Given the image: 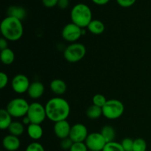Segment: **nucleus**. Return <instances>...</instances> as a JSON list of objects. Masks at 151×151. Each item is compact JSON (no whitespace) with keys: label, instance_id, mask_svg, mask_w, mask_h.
<instances>
[{"label":"nucleus","instance_id":"obj_37","mask_svg":"<svg viewBox=\"0 0 151 151\" xmlns=\"http://www.w3.org/2000/svg\"><path fill=\"white\" fill-rule=\"evenodd\" d=\"M22 123H23L24 125H27L28 126L29 124H31V122L29 118H28L27 116H25L23 118V119H22Z\"/></svg>","mask_w":151,"mask_h":151},{"label":"nucleus","instance_id":"obj_2","mask_svg":"<svg viewBox=\"0 0 151 151\" xmlns=\"http://www.w3.org/2000/svg\"><path fill=\"white\" fill-rule=\"evenodd\" d=\"M0 30L3 38L7 41H19L24 33L22 21L12 16H7L2 20L0 25Z\"/></svg>","mask_w":151,"mask_h":151},{"label":"nucleus","instance_id":"obj_22","mask_svg":"<svg viewBox=\"0 0 151 151\" xmlns=\"http://www.w3.org/2000/svg\"><path fill=\"white\" fill-rule=\"evenodd\" d=\"M100 134L103 135V137H104L105 140L107 143L114 141L116 133H115L114 128L112 126L106 125V126L103 127L101 131H100Z\"/></svg>","mask_w":151,"mask_h":151},{"label":"nucleus","instance_id":"obj_31","mask_svg":"<svg viewBox=\"0 0 151 151\" xmlns=\"http://www.w3.org/2000/svg\"><path fill=\"white\" fill-rule=\"evenodd\" d=\"M8 76L6 73L4 72H1L0 73V88L3 89L4 88H5L6 86L8 83Z\"/></svg>","mask_w":151,"mask_h":151},{"label":"nucleus","instance_id":"obj_11","mask_svg":"<svg viewBox=\"0 0 151 151\" xmlns=\"http://www.w3.org/2000/svg\"><path fill=\"white\" fill-rule=\"evenodd\" d=\"M88 135L86 127L81 123H77L72 126L69 138L73 142H84Z\"/></svg>","mask_w":151,"mask_h":151},{"label":"nucleus","instance_id":"obj_20","mask_svg":"<svg viewBox=\"0 0 151 151\" xmlns=\"http://www.w3.org/2000/svg\"><path fill=\"white\" fill-rule=\"evenodd\" d=\"M8 131L10 134L16 137H20L24 132V125L22 122L14 121L10 124L8 128Z\"/></svg>","mask_w":151,"mask_h":151},{"label":"nucleus","instance_id":"obj_32","mask_svg":"<svg viewBox=\"0 0 151 151\" xmlns=\"http://www.w3.org/2000/svg\"><path fill=\"white\" fill-rule=\"evenodd\" d=\"M137 0H116L118 4L122 7H129L132 6Z\"/></svg>","mask_w":151,"mask_h":151},{"label":"nucleus","instance_id":"obj_19","mask_svg":"<svg viewBox=\"0 0 151 151\" xmlns=\"http://www.w3.org/2000/svg\"><path fill=\"white\" fill-rule=\"evenodd\" d=\"M0 59L4 65H10L14 61L15 54L11 49L7 48L5 50H1Z\"/></svg>","mask_w":151,"mask_h":151},{"label":"nucleus","instance_id":"obj_29","mask_svg":"<svg viewBox=\"0 0 151 151\" xmlns=\"http://www.w3.org/2000/svg\"><path fill=\"white\" fill-rule=\"evenodd\" d=\"M25 151H45V150L42 145L35 142L28 145Z\"/></svg>","mask_w":151,"mask_h":151},{"label":"nucleus","instance_id":"obj_10","mask_svg":"<svg viewBox=\"0 0 151 151\" xmlns=\"http://www.w3.org/2000/svg\"><path fill=\"white\" fill-rule=\"evenodd\" d=\"M11 86L15 92L17 94H23L24 92H27L30 83L29 78L26 75L19 74L13 78Z\"/></svg>","mask_w":151,"mask_h":151},{"label":"nucleus","instance_id":"obj_25","mask_svg":"<svg viewBox=\"0 0 151 151\" xmlns=\"http://www.w3.org/2000/svg\"><path fill=\"white\" fill-rule=\"evenodd\" d=\"M102 151H125L123 147H122L121 143H118L116 142H111L106 143L104 148Z\"/></svg>","mask_w":151,"mask_h":151},{"label":"nucleus","instance_id":"obj_1","mask_svg":"<svg viewBox=\"0 0 151 151\" xmlns=\"http://www.w3.org/2000/svg\"><path fill=\"white\" fill-rule=\"evenodd\" d=\"M47 117L52 122L66 120L70 114V106L65 99L60 97L51 98L45 105Z\"/></svg>","mask_w":151,"mask_h":151},{"label":"nucleus","instance_id":"obj_5","mask_svg":"<svg viewBox=\"0 0 151 151\" xmlns=\"http://www.w3.org/2000/svg\"><path fill=\"white\" fill-rule=\"evenodd\" d=\"M86 49L81 43H72L63 52V57L69 63H77L82 60L86 55Z\"/></svg>","mask_w":151,"mask_h":151},{"label":"nucleus","instance_id":"obj_16","mask_svg":"<svg viewBox=\"0 0 151 151\" xmlns=\"http://www.w3.org/2000/svg\"><path fill=\"white\" fill-rule=\"evenodd\" d=\"M28 136L33 140H38L43 136V128L38 124H29L27 129Z\"/></svg>","mask_w":151,"mask_h":151},{"label":"nucleus","instance_id":"obj_15","mask_svg":"<svg viewBox=\"0 0 151 151\" xmlns=\"http://www.w3.org/2000/svg\"><path fill=\"white\" fill-rule=\"evenodd\" d=\"M50 89L56 95H62L66 91V84L63 80L55 79L50 83Z\"/></svg>","mask_w":151,"mask_h":151},{"label":"nucleus","instance_id":"obj_35","mask_svg":"<svg viewBox=\"0 0 151 151\" xmlns=\"http://www.w3.org/2000/svg\"><path fill=\"white\" fill-rule=\"evenodd\" d=\"M7 40L5 39L4 38H0V49H1V50H5V49L8 48L7 47Z\"/></svg>","mask_w":151,"mask_h":151},{"label":"nucleus","instance_id":"obj_13","mask_svg":"<svg viewBox=\"0 0 151 151\" xmlns=\"http://www.w3.org/2000/svg\"><path fill=\"white\" fill-rule=\"evenodd\" d=\"M2 145L4 150L7 151H16L20 147L21 142L18 137L9 134L3 139Z\"/></svg>","mask_w":151,"mask_h":151},{"label":"nucleus","instance_id":"obj_36","mask_svg":"<svg viewBox=\"0 0 151 151\" xmlns=\"http://www.w3.org/2000/svg\"><path fill=\"white\" fill-rule=\"evenodd\" d=\"M91 1L97 5H104L107 4L110 0H91Z\"/></svg>","mask_w":151,"mask_h":151},{"label":"nucleus","instance_id":"obj_17","mask_svg":"<svg viewBox=\"0 0 151 151\" xmlns=\"http://www.w3.org/2000/svg\"><path fill=\"white\" fill-rule=\"evenodd\" d=\"M12 117L13 116L6 109H2L0 110V128L1 130L8 129L10 124L13 122Z\"/></svg>","mask_w":151,"mask_h":151},{"label":"nucleus","instance_id":"obj_6","mask_svg":"<svg viewBox=\"0 0 151 151\" xmlns=\"http://www.w3.org/2000/svg\"><path fill=\"white\" fill-rule=\"evenodd\" d=\"M29 104L24 98L13 99L7 104L6 110L13 117L20 118L27 116Z\"/></svg>","mask_w":151,"mask_h":151},{"label":"nucleus","instance_id":"obj_28","mask_svg":"<svg viewBox=\"0 0 151 151\" xmlns=\"http://www.w3.org/2000/svg\"><path fill=\"white\" fill-rule=\"evenodd\" d=\"M69 151H88L85 142H74Z\"/></svg>","mask_w":151,"mask_h":151},{"label":"nucleus","instance_id":"obj_8","mask_svg":"<svg viewBox=\"0 0 151 151\" xmlns=\"http://www.w3.org/2000/svg\"><path fill=\"white\" fill-rule=\"evenodd\" d=\"M62 37L65 41L71 43H75L81 35H83V29L78 27L74 23L66 24L62 29Z\"/></svg>","mask_w":151,"mask_h":151},{"label":"nucleus","instance_id":"obj_18","mask_svg":"<svg viewBox=\"0 0 151 151\" xmlns=\"http://www.w3.org/2000/svg\"><path fill=\"white\" fill-rule=\"evenodd\" d=\"M88 31L94 35H100L105 30V25L101 21L92 20L87 27Z\"/></svg>","mask_w":151,"mask_h":151},{"label":"nucleus","instance_id":"obj_9","mask_svg":"<svg viewBox=\"0 0 151 151\" xmlns=\"http://www.w3.org/2000/svg\"><path fill=\"white\" fill-rule=\"evenodd\" d=\"M106 141L100 133H91L85 141L88 150L102 151L106 145Z\"/></svg>","mask_w":151,"mask_h":151},{"label":"nucleus","instance_id":"obj_3","mask_svg":"<svg viewBox=\"0 0 151 151\" xmlns=\"http://www.w3.org/2000/svg\"><path fill=\"white\" fill-rule=\"evenodd\" d=\"M71 19L72 23L81 28L88 27L92 21V13L90 7L85 4H78L73 7L71 11Z\"/></svg>","mask_w":151,"mask_h":151},{"label":"nucleus","instance_id":"obj_38","mask_svg":"<svg viewBox=\"0 0 151 151\" xmlns=\"http://www.w3.org/2000/svg\"><path fill=\"white\" fill-rule=\"evenodd\" d=\"M88 151H93V150H88Z\"/></svg>","mask_w":151,"mask_h":151},{"label":"nucleus","instance_id":"obj_26","mask_svg":"<svg viewBox=\"0 0 151 151\" xmlns=\"http://www.w3.org/2000/svg\"><path fill=\"white\" fill-rule=\"evenodd\" d=\"M108 100H106V97L101 94H97L93 97L92 103L93 105L98 106V107L103 108Z\"/></svg>","mask_w":151,"mask_h":151},{"label":"nucleus","instance_id":"obj_33","mask_svg":"<svg viewBox=\"0 0 151 151\" xmlns=\"http://www.w3.org/2000/svg\"><path fill=\"white\" fill-rule=\"evenodd\" d=\"M42 2L46 7L50 8V7H53L55 5H58V0H42Z\"/></svg>","mask_w":151,"mask_h":151},{"label":"nucleus","instance_id":"obj_23","mask_svg":"<svg viewBox=\"0 0 151 151\" xmlns=\"http://www.w3.org/2000/svg\"><path fill=\"white\" fill-rule=\"evenodd\" d=\"M103 115V109L95 105H91L87 109L86 116L91 119H99Z\"/></svg>","mask_w":151,"mask_h":151},{"label":"nucleus","instance_id":"obj_34","mask_svg":"<svg viewBox=\"0 0 151 151\" xmlns=\"http://www.w3.org/2000/svg\"><path fill=\"white\" fill-rule=\"evenodd\" d=\"M69 0H58V6L60 9H66L67 8L68 6H69Z\"/></svg>","mask_w":151,"mask_h":151},{"label":"nucleus","instance_id":"obj_30","mask_svg":"<svg viewBox=\"0 0 151 151\" xmlns=\"http://www.w3.org/2000/svg\"><path fill=\"white\" fill-rule=\"evenodd\" d=\"M73 142L72 141L69 137L66 139H61V142H60V147L64 150H69L72 147V145H73Z\"/></svg>","mask_w":151,"mask_h":151},{"label":"nucleus","instance_id":"obj_24","mask_svg":"<svg viewBox=\"0 0 151 151\" xmlns=\"http://www.w3.org/2000/svg\"><path fill=\"white\" fill-rule=\"evenodd\" d=\"M133 151H147V142L142 138L134 139Z\"/></svg>","mask_w":151,"mask_h":151},{"label":"nucleus","instance_id":"obj_7","mask_svg":"<svg viewBox=\"0 0 151 151\" xmlns=\"http://www.w3.org/2000/svg\"><path fill=\"white\" fill-rule=\"evenodd\" d=\"M27 116L29 119L31 123L41 125L47 118L45 106L38 102L29 104Z\"/></svg>","mask_w":151,"mask_h":151},{"label":"nucleus","instance_id":"obj_27","mask_svg":"<svg viewBox=\"0 0 151 151\" xmlns=\"http://www.w3.org/2000/svg\"><path fill=\"white\" fill-rule=\"evenodd\" d=\"M134 141L131 138H125L122 140L121 145L123 147L125 151H133V147H134Z\"/></svg>","mask_w":151,"mask_h":151},{"label":"nucleus","instance_id":"obj_4","mask_svg":"<svg viewBox=\"0 0 151 151\" xmlns=\"http://www.w3.org/2000/svg\"><path fill=\"white\" fill-rule=\"evenodd\" d=\"M103 115L109 119H116L124 113L125 106L123 103L116 99L108 100L103 108Z\"/></svg>","mask_w":151,"mask_h":151},{"label":"nucleus","instance_id":"obj_21","mask_svg":"<svg viewBox=\"0 0 151 151\" xmlns=\"http://www.w3.org/2000/svg\"><path fill=\"white\" fill-rule=\"evenodd\" d=\"M7 14H8V16H12L22 21L26 16V11L22 7L11 6L7 10Z\"/></svg>","mask_w":151,"mask_h":151},{"label":"nucleus","instance_id":"obj_14","mask_svg":"<svg viewBox=\"0 0 151 151\" xmlns=\"http://www.w3.org/2000/svg\"><path fill=\"white\" fill-rule=\"evenodd\" d=\"M44 86L39 81L30 83L29 88H28L27 94L29 97L32 99H38L44 94Z\"/></svg>","mask_w":151,"mask_h":151},{"label":"nucleus","instance_id":"obj_12","mask_svg":"<svg viewBox=\"0 0 151 151\" xmlns=\"http://www.w3.org/2000/svg\"><path fill=\"white\" fill-rule=\"evenodd\" d=\"M71 128L72 127L67 120H62L55 122L54 126H53L55 134L58 138L60 139L69 137Z\"/></svg>","mask_w":151,"mask_h":151}]
</instances>
